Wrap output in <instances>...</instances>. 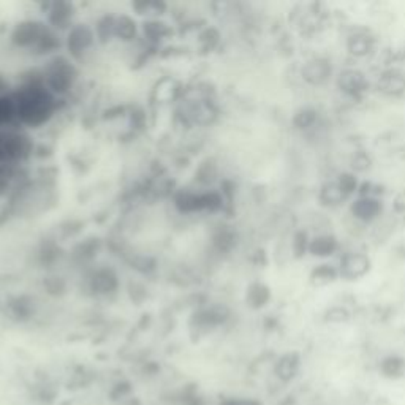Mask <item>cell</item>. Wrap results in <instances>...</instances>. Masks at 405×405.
<instances>
[{"label": "cell", "instance_id": "obj_21", "mask_svg": "<svg viewBox=\"0 0 405 405\" xmlns=\"http://www.w3.org/2000/svg\"><path fill=\"white\" fill-rule=\"evenodd\" d=\"M337 184H339L341 190L343 192L346 197H350V195H353L358 190V181L353 174H350V173L341 174L339 182H337Z\"/></svg>", "mask_w": 405, "mask_h": 405}, {"label": "cell", "instance_id": "obj_1", "mask_svg": "<svg viewBox=\"0 0 405 405\" xmlns=\"http://www.w3.org/2000/svg\"><path fill=\"white\" fill-rule=\"evenodd\" d=\"M11 93L15 98L16 122L23 128L45 127L57 114L60 98L46 89L40 72L23 81Z\"/></svg>", "mask_w": 405, "mask_h": 405}, {"label": "cell", "instance_id": "obj_26", "mask_svg": "<svg viewBox=\"0 0 405 405\" xmlns=\"http://www.w3.org/2000/svg\"><path fill=\"white\" fill-rule=\"evenodd\" d=\"M4 93H6V89H5V81L4 78L0 76V96H4Z\"/></svg>", "mask_w": 405, "mask_h": 405}, {"label": "cell", "instance_id": "obj_4", "mask_svg": "<svg viewBox=\"0 0 405 405\" xmlns=\"http://www.w3.org/2000/svg\"><path fill=\"white\" fill-rule=\"evenodd\" d=\"M174 205L182 214L217 212L224 207V198L215 190H181Z\"/></svg>", "mask_w": 405, "mask_h": 405}, {"label": "cell", "instance_id": "obj_10", "mask_svg": "<svg viewBox=\"0 0 405 405\" xmlns=\"http://www.w3.org/2000/svg\"><path fill=\"white\" fill-rule=\"evenodd\" d=\"M331 76V65L326 60H310L302 69V78L310 86H323Z\"/></svg>", "mask_w": 405, "mask_h": 405}, {"label": "cell", "instance_id": "obj_12", "mask_svg": "<svg viewBox=\"0 0 405 405\" xmlns=\"http://www.w3.org/2000/svg\"><path fill=\"white\" fill-rule=\"evenodd\" d=\"M379 89L391 97L402 96L405 92V76L399 72L383 73L379 81Z\"/></svg>", "mask_w": 405, "mask_h": 405}, {"label": "cell", "instance_id": "obj_22", "mask_svg": "<svg viewBox=\"0 0 405 405\" xmlns=\"http://www.w3.org/2000/svg\"><path fill=\"white\" fill-rule=\"evenodd\" d=\"M309 244L310 241L307 239V234L304 232H298L295 234V239H293V252L295 255L301 258V256L309 251Z\"/></svg>", "mask_w": 405, "mask_h": 405}, {"label": "cell", "instance_id": "obj_16", "mask_svg": "<svg viewBox=\"0 0 405 405\" xmlns=\"http://www.w3.org/2000/svg\"><path fill=\"white\" fill-rule=\"evenodd\" d=\"M347 197L343 195V192L341 190V187L337 182H331V184L323 186L321 192H320V200L323 205L326 206H337L346 200Z\"/></svg>", "mask_w": 405, "mask_h": 405}, {"label": "cell", "instance_id": "obj_17", "mask_svg": "<svg viewBox=\"0 0 405 405\" xmlns=\"http://www.w3.org/2000/svg\"><path fill=\"white\" fill-rule=\"evenodd\" d=\"M269 298H271V293H269V288L263 285V283H253L247 292V302L255 309L265 306Z\"/></svg>", "mask_w": 405, "mask_h": 405}, {"label": "cell", "instance_id": "obj_15", "mask_svg": "<svg viewBox=\"0 0 405 405\" xmlns=\"http://www.w3.org/2000/svg\"><path fill=\"white\" fill-rule=\"evenodd\" d=\"M337 251V241L333 236H319L310 241L309 252L314 256H329Z\"/></svg>", "mask_w": 405, "mask_h": 405}, {"label": "cell", "instance_id": "obj_2", "mask_svg": "<svg viewBox=\"0 0 405 405\" xmlns=\"http://www.w3.org/2000/svg\"><path fill=\"white\" fill-rule=\"evenodd\" d=\"M40 73H42L46 89L51 91L57 98L69 96L78 84L79 73L76 62L67 54H54L48 57Z\"/></svg>", "mask_w": 405, "mask_h": 405}, {"label": "cell", "instance_id": "obj_14", "mask_svg": "<svg viewBox=\"0 0 405 405\" xmlns=\"http://www.w3.org/2000/svg\"><path fill=\"white\" fill-rule=\"evenodd\" d=\"M380 372L387 379L396 380L402 379L405 375V360L402 356L397 355H389L387 358H383L380 363Z\"/></svg>", "mask_w": 405, "mask_h": 405}, {"label": "cell", "instance_id": "obj_6", "mask_svg": "<svg viewBox=\"0 0 405 405\" xmlns=\"http://www.w3.org/2000/svg\"><path fill=\"white\" fill-rule=\"evenodd\" d=\"M75 18V10L70 4L65 2H56L51 4L48 11H46V24L52 27L54 30L60 32H69L76 23L73 21Z\"/></svg>", "mask_w": 405, "mask_h": 405}, {"label": "cell", "instance_id": "obj_3", "mask_svg": "<svg viewBox=\"0 0 405 405\" xmlns=\"http://www.w3.org/2000/svg\"><path fill=\"white\" fill-rule=\"evenodd\" d=\"M33 143L29 135L18 128L0 130V164L21 166L30 157Z\"/></svg>", "mask_w": 405, "mask_h": 405}, {"label": "cell", "instance_id": "obj_19", "mask_svg": "<svg viewBox=\"0 0 405 405\" xmlns=\"http://www.w3.org/2000/svg\"><path fill=\"white\" fill-rule=\"evenodd\" d=\"M336 278H337V271L329 265L316 266L312 271V274H310V280H312V283H315V285H326V283L333 282Z\"/></svg>", "mask_w": 405, "mask_h": 405}, {"label": "cell", "instance_id": "obj_24", "mask_svg": "<svg viewBox=\"0 0 405 405\" xmlns=\"http://www.w3.org/2000/svg\"><path fill=\"white\" fill-rule=\"evenodd\" d=\"M347 319H348V314L343 309H333V310H329V312H328V320L329 321L341 323V321H346Z\"/></svg>", "mask_w": 405, "mask_h": 405}, {"label": "cell", "instance_id": "obj_11", "mask_svg": "<svg viewBox=\"0 0 405 405\" xmlns=\"http://www.w3.org/2000/svg\"><path fill=\"white\" fill-rule=\"evenodd\" d=\"M380 212H382L380 201L372 197H361L360 200H356L352 206V214L358 220L363 222H370L377 219Z\"/></svg>", "mask_w": 405, "mask_h": 405}, {"label": "cell", "instance_id": "obj_8", "mask_svg": "<svg viewBox=\"0 0 405 405\" xmlns=\"http://www.w3.org/2000/svg\"><path fill=\"white\" fill-rule=\"evenodd\" d=\"M337 84H339V89L342 92L352 97L361 96L367 89V79L364 76V73L353 69L343 70L339 75V79H337Z\"/></svg>", "mask_w": 405, "mask_h": 405}, {"label": "cell", "instance_id": "obj_23", "mask_svg": "<svg viewBox=\"0 0 405 405\" xmlns=\"http://www.w3.org/2000/svg\"><path fill=\"white\" fill-rule=\"evenodd\" d=\"M369 157L366 154H363V152H360V154H356L355 157H353V168L355 170H358V171H364V170H367L369 168Z\"/></svg>", "mask_w": 405, "mask_h": 405}, {"label": "cell", "instance_id": "obj_7", "mask_svg": "<svg viewBox=\"0 0 405 405\" xmlns=\"http://www.w3.org/2000/svg\"><path fill=\"white\" fill-rule=\"evenodd\" d=\"M370 269V260L363 253H347L342 256L339 273L348 280L360 279L366 275Z\"/></svg>", "mask_w": 405, "mask_h": 405}, {"label": "cell", "instance_id": "obj_25", "mask_svg": "<svg viewBox=\"0 0 405 405\" xmlns=\"http://www.w3.org/2000/svg\"><path fill=\"white\" fill-rule=\"evenodd\" d=\"M227 405H261V404L258 401H253V399H238V401L228 402Z\"/></svg>", "mask_w": 405, "mask_h": 405}, {"label": "cell", "instance_id": "obj_13", "mask_svg": "<svg viewBox=\"0 0 405 405\" xmlns=\"http://www.w3.org/2000/svg\"><path fill=\"white\" fill-rule=\"evenodd\" d=\"M92 290L100 295L113 293L118 288V278L111 269H98L97 273H93L91 280Z\"/></svg>", "mask_w": 405, "mask_h": 405}, {"label": "cell", "instance_id": "obj_5", "mask_svg": "<svg viewBox=\"0 0 405 405\" xmlns=\"http://www.w3.org/2000/svg\"><path fill=\"white\" fill-rule=\"evenodd\" d=\"M96 29H92V27L87 24H75L65 33L64 48L67 50V56L78 62V60L91 52V50L96 46Z\"/></svg>", "mask_w": 405, "mask_h": 405}, {"label": "cell", "instance_id": "obj_9", "mask_svg": "<svg viewBox=\"0 0 405 405\" xmlns=\"http://www.w3.org/2000/svg\"><path fill=\"white\" fill-rule=\"evenodd\" d=\"M301 370V356L298 353H285L275 363L274 374L283 383H288L298 377Z\"/></svg>", "mask_w": 405, "mask_h": 405}, {"label": "cell", "instance_id": "obj_18", "mask_svg": "<svg viewBox=\"0 0 405 405\" xmlns=\"http://www.w3.org/2000/svg\"><path fill=\"white\" fill-rule=\"evenodd\" d=\"M372 50V40L366 35H355L353 38H350L348 42V51L356 57H363Z\"/></svg>", "mask_w": 405, "mask_h": 405}, {"label": "cell", "instance_id": "obj_20", "mask_svg": "<svg viewBox=\"0 0 405 405\" xmlns=\"http://www.w3.org/2000/svg\"><path fill=\"white\" fill-rule=\"evenodd\" d=\"M315 120H316V113L314 110H310V108H302V110L296 113L293 124L298 128H309L314 125Z\"/></svg>", "mask_w": 405, "mask_h": 405}]
</instances>
